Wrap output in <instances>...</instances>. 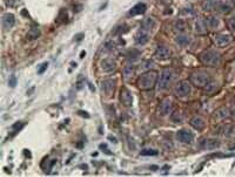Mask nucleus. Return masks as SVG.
Wrapping results in <instances>:
<instances>
[{
  "instance_id": "17",
  "label": "nucleus",
  "mask_w": 235,
  "mask_h": 177,
  "mask_svg": "<svg viewBox=\"0 0 235 177\" xmlns=\"http://www.w3.org/2000/svg\"><path fill=\"white\" fill-rule=\"evenodd\" d=\"M154 27H155V20H154L153 18H147V19H145V20L141 23L140 29L144 31V32H150Z\"/></svg>"
},
{
  "instance_id": "9",
  "label": "nucleus",
  "mask_w": 235,
  "mask_h": 177,
  "mask_svg": "<svg viewBox=\"0 0 235 177\" xmlns=\"http://www.w3.org/2000/svg\"><path fill=\"white\" fill-rule=\"evenodd\" d=\"M120 101L125 107H131L133 103V96L127 88H122L120 90Z\"/></svg>"
},
{
  "instance_id": "38",
  "label": "nucleus",
  "mask_w": 235,
  "mask_h": 177,
  "mask_svg": "<svg viewBox=\"0 0 235 177\" xmlns=\"http://www.w3.org/2000/svg\"><path fill=\"white\" fill-rule=\"evenodd\" d=\"M108 140L112 141L113 143H118V139H116L115 136H113V135H110V136H108Z\"/></svg>"
},
{
  "instance_id": "30",
  "label": "nucleus",
  "mask_w": 235,
  "mask_h": 177,
  "mask_svg": "<svg viewBox=\"0 0 235 177\" xmlns=\"http://www.w3.org/2000/svg\"><path fill=\"white\" fill-rule=\"evenodd\" d=\"M171 120H172L173 122H175V123H181V122H182V116H181L180 111H178V110L173 111V113L171 114Z\"/></svg>"
},
{
  "instance_id": "8",
  "label": "nucleus",
  "mask_w": 235,
  "mask_h": 177,
  "mask_svg": "<svg viewBox=\"0 0 235 177\" xmlns=\"http://www.w3.org/2000/svg\"><path fill=\"white\" fill-rule=\"evenodd\" d=\"M214 41H215V44L219 47H224V46H228L233 41V38H232V35H229V34L220 33V34H216Z\"/></svg>"
},
{
  "instance_id": "36",
  "label": "nucleus",
  "mask_w": 235,
  "mask_h": 177,
  "mask_svg": "<svg viewBox=\"0 0 235 177\" xmlns=\"http://www.w3.org/2000/svg\"><path fill=\"white\" fill-rule=\"evenodd\" d=\"M99 147H100V149H105V153H106V154H108V155H111V154H112L111 151L107 149V144H106V143H102V144H100Z\"/></svg>"
},
{
  "instance_id": "4",
  "label": "nucleus",
  "mask_w": 235,
  "mask_h": 177,
  "mask_svg": "<svg viewBox=\"0 0 235 177\" xmlns=\"http://www.w3.org/2000/svg\"><path fill=\"white\" fill-rule=\"evenodd\" d=\"M174 76H175V74H174L173 69H169V68L163 69L160 75V79H159V89L160 90L167 89L173 82Z\"/></svg>"
},
{
  "instance_id": "40",
  "label": "nucleus",
  "mask_w": 235,
  "mask_h": 177,
  "mask_svg": "<svg viewBox=\"0 0 235 177\" xmlns=\"http://www.w3.org/2000/svg\"><path fill=\"white\" fill-rule=\"evenodd\" d=\"M81 38H84V33H80V34H76V35L74 36V39L76 40V41H80L81 40Z\"/></svg>"
},
{
  "instance_id": "3",
  "label": "nucleus",
  "mask_w": 235,
  "mask_h": 177,
  "mask_svg": "<svg viewBox=\"0 0 235 177\" xmlns=\"http://www.w3.org/2000/svg\"><path fill=\"white\" fill-rule=\"evenodd\" d=\"M189 80L193 86H195L198 88H203L205 86H207L212 81V78L206 72H195V73L190 74Z\"/></svg>"
},
{
  "instance_id": "42",
  "label": "nucleus",
  "mask_w": 235,
  "mask_h": 177,
  "mask_svg": "<svg viewBox=\"0 0 235 177\" xmlns=\"http://www.w3.org/2000/svg\"><path fill=\"white\" fill-rule=\"evenodd\" d=\"M85 55H86V52H85V50H82V52H81V53H80V58H81V59H82V58H84V56H85Z\"/></svg>"
},
{
  "instance_id": "28",
  "label": "nucleus",
  "mask_w": 235,
  "mask_h": 177,
  "mask_svg": "<svg viewBox=\"0 0 235 177\" xmlns=\"http://www.w3.org/2000/svg\"><path fill=\"white\" fill-rule=\"evenodd\" d=\"M221 134L226 137H229V136H233L235 134V128L233 126H224L221 130Z\"/></svg>"
},
{
  "instance_id": "35",
  "label": "nucleus",
  "mask_w": 235,
  "mask_h": 177,
  "mask_svg": "<svg viewBox=\"0 0 235 177\" xmlns=\"http://www.w3.org/2000/svg\"><path fill=\"white\" fill-rule=\"evenodd\" d=\"M24 124H25L24 122H17L15 124H13L12 128H13L14 130H20L21 128H23V127H24Z\"/></svg>"
},
{
  "instance_id": "34",
  "label": "nucleus",
  "mask_w": 235,
  "mask_h": 177,
  "mask_svg": "<svg viewBox=\"0 0 235 177\" xmlns=\"http://www.w3.org/2000/svg\"><path fill=\"white\" fill-rule=\"evenodd\" d=\"M47 67H48V62H44V63L40 66V68L38 69V73H39V74H42L47 69Z\"/></svg>"
},
{
  "instance_id": "33",
  "label": "nucleus",
  "mask_w": 235,
  "mask_h": 177,
  "mask_svg": "<svg viewBox=\"0 0 235 177\" xmlns=\"http://www.w3.org/2000/svg\"><path fill=\"white\" fill-rule=\"evenodd\" d=\"M8 86L12 87V88H14V87L17 86V78H15L14 75H11V76H10V79H8Z\"/></svg>"
},
{
  "instance_id": "37",
  "label": "nucleus",
  "mask_w": 235,
  "mask_h": 177,
  "mask_svg": "<svg viewBox=\"0 0 235 177\" xmlns=\"http://www.w3.org/2000/svg\"><path fill=\"white\" fill-rule=\"evenodd\" d=\"M78 114H79L80 116H82V117H86V118L89 117L88 113H87V111H84V110H79V111H78Z\"/></svg>"
},
{
  "instance_id": "24",
  "label": "nucleus",
  "mask_w": 235,
  "mask_h": 177,
  "mask_svg": "<svg viewBox=\"0 0 235 177\" xmlns=\"http://www.w3.org/2000/svg\"><path fill=\"white\" fill-rule=\"evenodd\" d=\"M175 41H176V44H179L180 46H187V45L189 44V41H190V38L188 35H185V34H180V35L176 36Z\"/></svg>"
},
{
  "instance_id": "16",
  "label": "nucleus",
  "mask_w": 235,
  "mask_h": 177,
  "mask_svg": "<svg viewBox=\"0 0 235 177\" xmlns=\"http://www.w3.org/2000/svg\"><path fill=\"white\" fill-rule=\"evenodd\" d=\"M146 10H147V6H146L144 2H139V4H136L134 7H132V8H131V11H129V15L134 17V15L144 14V13L146 12Z\"/></svg>"
},
{
  "instance_id": "25",
  "label": "nucleus",
  "mask_w": 235,
  "mask_h": 177,
  "mask_svg": "<svg viewBox=\"0 0 235 177\" xmlns=\"http://www.w3.org/2000/svg\"><path fill=\"white\" fill-rule=\"evenodd\" d=\"M40 36V29L38 28V27H33V28H31L29 31H28V33H27V39L28 40H36Z\"/></svg>"
},
{
  "instance_id": "31",
  "label": "nucleus",
  "mask_w": 235,
  "mask_h": 177,
  "mask_svg": "<svg viewBox=\"0 0 235 177\" xmlns=\"http://www.w3.org/2000/svg\"><path fill=\"white\" fill-rule=\"evenodd\" d=\"M140 154L142 156H156L159 154V151L155 150V149H144Z\"/></svg>"
},
{
  "instance_id": "7",
  "label": "nucleus",
  "mask_w": 235,
  "mask_h": 177,
  "mask_svg": "<svg viewBox=\"0 0 235 177\" xmlns=\"http://www.w3.org/2000/svg\"><path fill=\"white\" fill-rule=\"evenodd\" d=\"M176 139L179 140L180 142L182 143H192L193 140H194V134L190 131V130H187V129H182V130H179L176 133Z\"/></svg>"
},
{
  "instance_id": "14",
  "label": "nucleus",
  "mask_w": 235,
  "mask_h": 177,
  "mask_svg": "<svg viewBox=\"0 0 235 177\" xmlns=\"http://www.w3.org/2000/svg\"><path fill=\"white\" fill-rule=\"evenodd\" d=\"M15 24V18L12 13H6L4 17H2V26L5 29H10L12 28Z\"/></svg>"
},
{
  "instance_id": "21",
  "label": "nucleus",
  "mask_w": 235,
  "mask_h": 177,
  "mask_svg": "<svg viewBox=\"0 0 235 177\" xmlns=\"http://www.w3.org/2000/svg\"><path fill=\"white\" fill-rule=\"evenodd\" d=\"M149 40V36L147 34V32H144V31H140L135 36V44L136 45H145L147 44Z\"/></svg>"
},
{
  "instance_id": "10",
  "label": "nucleus",
  "mask_w": 235,
  "mask_h": 177,
  "mask_svg": "<svg viewBox=\"0 0 235 177\" xmlns=\"http://www.w3.org/2000/svg\"><path fill=\"white\" fill-rule=\"evenodd\" d=\"M230 116V109L228 107H220L214 111V118L215 120H224Z\"/></svg>"
},
{
  "instance_id": "18",
  "label": "nucleus",
  "mask_w": 235,
  "mask_h": 177,
  "mask_svg": "<svg viewBox=\"0 0 235 177\" xmlns=\"http://www.w3.org/2000/svg\"><path fill=\"white\" fill-rule=\"evenodd\" d=\"M190 126H192L194 129L201 131V130L206 127V122H205L203 118L199 117V116H195V117H193L190 120Z\"/></svg>"
},
{
  "instance_id": "5",
  "label": "nucleus",
  "mask_w": 235,
  "mask_h": 177,
  "mask_svg": "<svg viewBox=\"0 0 235 177\" xmlns=\"http://www.w3.org/2000/svg\"><path fill=\"white\" fill-rule=\"evenodd\" d=\"M173 93L175 96L178 97H185L190 94V84L187 80H182V81H179L174 86L173 88Z\"/></svg>"
},
{
  "instance_id": "19",
  "label": "nucleus",
  "mask_w": 235,
  "mask_h": 177,
  "mask_svg": "<svg viewBox=\"0 0 235 177\" xmlns=\"http://www.w3.org/2000/svg\"><path fill=\"white\" fill-rule=\"evenodd\" d=\"M220 147V141L216 139H207L203 142V148L207 150H214Z\"/></svg>"
},
{
  "instance_id": "43",
  "label": "nucleus",
  "mask_w": 235,
  "mask_h": 177,
  "mask_svg": "<svg viewBox=\"0 0 235 177\" xmlns=\"http://www.w3.org/2000/svg\"><path fill=\"white\" fill-rule=\"evenodd\" d=\"M150 169H152V170H153V171H155V170H158V169H159V168H158V166H156V165H152V166H150Z\"/></svg>"
},
{
  "instance_id": "39",
  "label": "nucleus",
  "mask_w": 235,
  "mask_h": 177,
  "mask_svg": "<svg viewBox=\"0 0 235 177\" xmlns=\"http://www.w3.org/2000/svg\"><path fill=\"white\" fill-rule=\"evenodd\" d=\"M230 116L235 118V103L232 106V109H230Z\"/></svg>"
},
{
  "instance_id": "15",
  "label": "nucleus",
  "mask_w": 235,
  "mask_h": 177,
  "mask_svg": "<svg viewBox=\"0 0 235 177\" xmlns=\"http://www.w3.org/2000/svg\"><path fill=\"white\" fill-rule=\"evenodd\" d=\"M159 110H160V114L162 116L168 115V114L171 113V110H172V101H171L169 99H165V100L160 103Z\"/></svg>"
},
{
  "instance_id": "29",
  "label": "nucleus",
  "mask_w": 235,
  "mask_h": 177,
  "mask_svg": "<svg viewBox=\"0 0 235 177\" xmlns=\"http://www.w3.org/2000/svg\"><path fill=\"white\" fill-rule=\"evenodd\" d=\"M219 8H220L221 12H224V13L230 12L232 8H233V4H232L230 1H227V2H224V4H221Z\"/></svg>"
},
{
  "instance_id": "11",
  "label": "nucleus",
  "mask_w": 235,
  "mask_h": 177,
  "mask_svg": "<svg viewBox=\"0 0 235 177\" xmlns=\"http://www.w3.org/2000/svg\"><path fill=\"white\" fill-rule=\"evenodd\" d=\"M171 56V50L166 46H159L155 50V58L158 60H167Z\"/></svg>"
},
{
  "instance_id": "2",
  "label": "nucleus",
  "mask_w": 235,
  "mask_h": 177,
  "mask_svg": "<svg viewBox=\"0 0 235 177\" xmlns=\"http://www.w3.org/2000/svg\"><path fill=\"white\" fill-rule=\"evenodd\" d=\"M200 61L208 67H216L220 65L221 62V54L215 50V49H208L205 50L201 55H200Z\"/></svg>"
},
{
  "instance_id": "1",
  "label": "nucleus",
  "mask_w": 235,
  "mask_h": 177,
  "mask_svg": "<svg viewBox=\"0 0 235 177\" xmlns=\"http://www.w3.org/2000/svg\"><path fill=\"white\" fill-rule=\"evenodd\" d=\"M158 72L155 71H148L144 74H141L138 79V86L141 90H149L154 88V86L158 82Z\"/></svg>"
},
{
  "instance_id": "23",
  "label": "nucleus",
  "mask_w": 235,
  "mask_h": 177,
  "mask_svg": "<svg viewBox=\"0 0 235 177\" xmlns=\"http://www.w3.org/2000/svg\"><path fill=\"white\" fill-rule=\"evenodd\" d=\"M218 83L214 82V81H210L207 86H205L203 87V89H205V93L206 94H213V93H215L216 90H218Z\"/></svg>"
},
{
  "instance_id": "22",
  "label": "nucleus",
  "mask_w": 235,
  "mask_h": 177,
  "mask_svg": "<svg viewBox=\"0 0 235 177\" xmlns=\"http://www.w3.org/2000/svg\"><path fill=\"white\" fill-rule=\"evenodd\" d=\"M122 74H124V78L126 80L131 79V78L134 75V66L127 65L126 67H124V69H122Z\"/></svg>"
},
{
  "instance_id": "20",
  "label": "nucleus",
  "mask_w": 235,
  "mask_h": 177,
  "mask_svg": "<svg viewBox=\"0 0 235 177\" xmlns=\"http://www.w3.org/2000/svg\"><path fill=\"white\" fill-rule=\"evenodd\" d=\"M207 23H206V20H203V19H198L196 21H195V32L199 33V34H205V33H207Z\"/></svg>"
},
{
  "instance_id": "32",
  "label": "nucleus",
  "mask_w": 235,
  "mask_h": 177,
  "mask_svg": "<svg viewBox=\"0 0 235 177\" xmlns=\"http://www.w3.org/2000/svg\"><path fill=\"white\" fill-rule=\"evenodd\" d=\"M67 19H68V17H67V12H66L65 10H61L60 13H59V15H58V20H59V23H66V21H67Z\"/></svg>"
},
{
  "instance_id": "41",
  "label": "nucleus",
  "mask_w": 235,
  "mask_h": 177,
  "mask_svg": "<svg viewBox=\"0 0 235 177\" xmlns=\"http://www.w3.org/2000/svg\"><path fill=\"white\" fill-rule=\"evenodd\" d=\"M229 25H230V27L233 28L235 31V18H233V19H230V21H229Z\"/></svg>"
},
{
  "instance_id": "27",
  "label": "nucleus",
  "mask_w": 235,
  "mask_h": 177,
  "mask_svg": "<svg viewBox=\"0 0 235 177\" xmlns=\"http://www.w3.org/2000/svg\"><path fill=\"white\" fill-rule=\"evenodd\" d=\"M173 27H174V31L175 32H179V33H182V32L186 31V24L185 21H182V20H176L174 23Z\"/></svg>"
},
{
  "instance_id": "6",
  "label": "nucleus",
  "mask_w": 235,
  "mask_h": 177,
  "mask_svg": "<svg viewBox=\"0 0 235 177\" xmlns=\"http://www.w3.org/2000/svg\"><path fill=\"white\" fill-rule=\"evenodd\" d=\"M115 84H116L115 80H112V79L104 80L101 82V92L106 96H112V94L114 93V89H115Z\"/></svg>"
},
{
  "instance_id": "26",
  "label": "nucleus",
  "mask_w": 235,
  "mask_h": 177,
  "mask_svg": "<svg viewBox=\"0 0 235 177\" xmlns=\"http://www.w3.org/2000/svg\"><path fill=\"white\" fill-rule=\"evenodd\" d=\"M206 23H207V26L209 27V28H213V29H215L218 26H219V19L216 18V17H208L207 19H206Z\"/></svg>"
},
{
  "instance_id": "13",
  "label": "nucleus",
  "mask_w": 235,
  "mask_h": 177,
  "mask_svg": "<svg viewBox=\"0 0 235 177\" xmlns=\"http://www.w3.org/2000/svg\"><path fill=\"white\" fill-rule=\"evenodd\" d=\"M101 69L106 73H112L116 69V63L112 59H105L101 61Z\"/></svg>"
},
{
  "instance_id": "12",
  "label": "nucleus",
  "mask_w": 235,
  "mask_h": 177,
  "mask_svg": "<svg viewBox=\"0 0 235 177\" xmlns=\"http://www.w3.org/2000/svg\"><path fill=\"white\" fill-rule=\"evenodd\" d=\"M221 2L219 0H205L202 2V8L206 12H210V11H214L215 8H219Z\"/></svg>"
}]
</instances>
